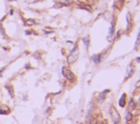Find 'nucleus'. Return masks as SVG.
<instances>
[{
    "instance_id": "3",
    "label": "nucleus",
    "mask_w": 140,
    "mask_h": 124,
    "mask_svg": "<svg viewBox=\"0 0 140 124\" xmlns=\"http://www.w3.org/2000/svg\"><path fill=\"white\" fill-rule=\"evenodd\" d=\"M111 115H112V119H113V121H114V124L115 123H119V122H120L119 113L117 112V110L114 108V107H112V108H111Z\"/></svg>"
},
{
    "instance_id": "5",
    "label": "nucleus",
    "mask_w": 140,
    "mask_h": 124,
    "mask_svg": "<svg viewBox=\"0 0 140 124\" xmlns=\"http://www.w3.org/2000/svg\"><path fill=\"white\" fill-rule=\"evenodd\" d=\"M92 59H93V61L95 62V63H100V62L102 61V57L100 56V54H97V56H94Z\"/></svg>"
},
{
    "instance_id": "9",
    "label": "nucleus",
    "mask_w": 140,
    "mask_h": 124,
    "mask_svg": "<svg viewBox=\"0 0 140 124\" xmlns=\"http://www.w3.org/2000/svg\"><path fill=\"white\" fill-rule=\"evenodd\" d=\"M9 111H5V110H2V109H0V114H7Z\"/></svg>"
},
{
    "instance_id": "4",
    "label": "nucleus",
    "mask_w": 140,
    "mask_h": 124,
    "mask_svg": "<svg viewBox=\"0 0 140 124\" xmlns=\"http://www.w3.org/2000/svg\"><path fill=\"white\" fill-rule=\"evenodd\" d=\"M125 97H126V95L124 94V95L120 97V99H119V106L120 107H124L125 103H126V98H125Z\"/></svg>"
},
{
    "instance_id": "1",
    "label": "nucleus",
    "mask_w": 140,
    "mask_h": 124,
    "mask_svg": "<svg viewBox=\"0 0 140 124\" xmlns=\"http://www.w3.org/2000/svg\"><path fill=\"white\" fill-rule=\"evenodd\" d=\"M78 58H79V50L77 47H75L72 51L70 52L69 57H68V62H69L70 64H72V63H75L78 60Z\"/></svg>"
},
{
    "instance_id": "10",
    "label": "nucleus",
    "mask_w": 140,
    "mask_h": 124,
    "mask_svg": "<svg viewBox=\"0 0 140 124\" xmlns=\"http://www.w3.org/2000/svg\"><path fill=\"white\" fill-rule=\"evenodd\" d=\"M84 43H86V47H89V37H88V38H84Z\"/></svg>"
},
{
    "instance_id": "8",
    "label": "nucleus",
    "mask_w": 140,
    "mask_h": 124,
    "mask_svg": "<svg viewBox=\"0 0 140 124\" xmlns=\"http://www.w3.org/2000/svg\"><path fill=\"white\" fill-rule=\"evenodd\" d=\"M26 24H27V25H33V24H35V21L34 20H27L26 21Z\"/></svg>"
},
{
    "instance_id": "11",
    "label": "nucleus",
    "mask_w": 140,
    "mask_h": 124,
    "mask_svg": "<svg viewBox=\"0 0 140 124\" xmlns=\"http://www.w3.org/2000/svg\"><path fill=\"white\" fill-rule=\"evenodd\" d=\"M9 13H10V15H12L13 13H14V10H13V9H10V12Z\"/></svg>"
},
{
    "instance_id": "12",
    "label": "nucleus",
    "mask_w": 140,
    "mask_h": 124,
    "mask_svg": "<svg viewBox=\"0 0 140 124\" xmlns=\"http://www.w3.org/2000/svg\"><path fill=\"white\" fill-rule=\"evenodd\" d=\"M8 1H16V0H8Z\"/></svg>"
},
{
    "instance_id": "6",
    "label": "nucleus",
    "mask_w": 140,
    "mask_h": 124,
    "mask_svg": "<svg viewBox=\"0 0 140 124\" xmlns=\"http://www.w3.org/2000/svg\"><path fill=\"white\" fill-rule=\"evenodd\" d=\"M5 88L8 89L9 94H10V96H11V98H14V93H13L12 87H11V86H9V85H7V86H5Z\"/></svg>"
},
{
    "instance_id": "2",
    "label": "nucleus",
    "mask_w": 140,
    "mask_h": 124,
    "mask_svg": "<svg viewBox=\"0 0 140 124\" xmlns=\"http://www.w3.org/2000/svg\"><path fill=\"white\" fill-rule=\"evenodd\" d=\"M62 75H64V76H65L68 81H71V82H73V81L75 80V74H73V73L71 72L68 67H62Z\"/></svg>"
},
{
    "instance_id": "7",
    "label": "nucleus",
    "mask_w": 140,
    "mask_h": 124,
    "mask_svg": "<svg viewBox=\"0 0 140 124\" xmlns=\"http://www.w3.org/2000/svg\"><path fill=\"white\" fill-rule=\"evenodd\" d=\"M131 118H132V114L130 113V112H127V116H126V121L129 123L130 122V120H131Z\"/></svg>"
}]
</instances>
